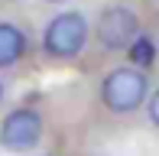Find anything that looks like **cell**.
Instances as JSON below:
<instances>
[{"label": "cell", "mask_w": 159, "mask_h": 156, "mask_svg": "<svg viewBox=\"0 0 159 156\" xmlns=\"http://www.w3.org/2000/svg\"><path fill=\"white\" fill-rule=\"evenodd\" d=\"M101 101L114 114H133L143 101H146V75L140 68H114L101 85Z\"/></svg>", "instance_id": "cell-1"}, {"label": "cell", "mask_w": 159, "mask_h": 156, "mask_svg": "<svg viewBox=\"0 0 159 156\" xmlns=\"http://www.w3.org/2000/svg\"><path fill=\"white\" fill-rule=\"evenodd\" d=\"M88 42V23L81 13H59L55 20H49L46 33H42V46L55 59H71L78 55Z\"/></svg>", "instance_id": "cell-2"}, {"label": "cell", "mask_w": 159, "mask_h": 156, "mask_svg": "<svg viewBox=\"0 0 159 156\" xmlns=\"http://www.w3.org/2000/svg\"><path fill=\"white\" fill-rule=\"evenodd\" d=\"M140 36V16L130 7H107L98 20V39L104 49H130L133 39Z\"/></svg>", "instance_id": "cell-3"}, {"label": "cell", "mask_w": 159, "mask_h": 156, "mask_svg": "<svg viewBox=\"0 0 159 156\" xmlns=\"http://www.w3.org/2000/svg\"><path fill=\"white\" fill-rule=\"evenodd\" d=\"M39 137H42V117L33 108L10 111L3 117V124H0V146H7V150L26 153L39 143Z\"/></svg>", "instance_id": "cell-4"}, {"label": "cell", "mask_w": 159, "mask_h": 156, "mask_svg": "<svg viewBox=\"0 0 159 156\" xmlns=\"http://www.w3.org/2000/svg\"><path fill=\"white\" fill-rule=\"evenodd\" d=\"M23 52H26V36L13 23H0V68L16 65Z\"/></svg>", "instance_id": "cell-5"}, {"label": "cell", "mask_w": 159, "mask_h": 156, "mask_svg": "<svg viewBox=\"0 0 159 156\" xmlns=\"http://www.w3.org/2000/svg\"><path fill=\"white\" fill-rule=\"evenodd\" d=\"M130 62H133L136 68H149L156 62V42H153V36H136L133 39V46H130Z\"/></svg>", "instance_id": "cell-6"}, {"label": "cell", "mask_w": 159, "mask_h": 156, "mask_svg": "<svg viewBox=\"0 0 159 156\" xmlns=\"http://www.w3.org/2000/svg\"><path fill=\"white\" fill-rule=\"evenodd\" d=\"M146 111H149V120H153V124L159 127V91L153 98H149V104H146Z\"/></svg>", "instance_id": "cell-7"}, {"label": "cell", "mask_w": 159, "mask_h": 156, "mask_svg": "<svg viewBox=\"0 0 159 156\" xmlns=\"http://www.w3.org/2000/svg\"><path fill=\"white\" fill-rule=\"evenodd\" d=\"M153 42H156V49H159V23H156V36H153Z\"/></svg>", "instance_id": "cell-8"}, {"label": "cell", "mask_w": 159, "mask_h": 156, "mask_svg": "<svg viewBox=\"0 0 159 156\" xmlns=\"http://www.w3.org/2000/svg\"><path fill=\"white\" fill-rule=\"evenodd\" d=\"M49 3H65V0H49Z\"/></svg>", "instance_id": "cell-9"}, {"label": "cell", "mask_w": 159, "mask_h": 156, "mask_svg": "<svg viewBox=\"0 0 159 156\" xmlns=\"http://www.w3.org/2000/svg\"><path fill=\"white\" fill-rule=\"evenodd\" d=\"M0 98H3V85H0Z\"/></svg>", "instance_id": "cell-10"}]
</instances>
